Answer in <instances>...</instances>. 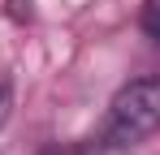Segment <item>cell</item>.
Segmentation results:
<instances>
[{
    "mask_svg": "<svg viewBox=\"0 0 160 155\" xmlns=\"http://www.w3.org/2000/svg\"><path fill=\"white\" fill-rule=\"evenodd\" d=\"M9 108H13V99H9V86L0 82V125L9 121Z\"/></svg>",
    "mask_w": 160,
    "mask_h": 155,
    "instance_id": "3957f363",
    "label": "cell"
},
{
    "mask_svg": "<svg viewBox=\"0 0 160 155\" xmlns=\"http://www.w3.org/2000/svg\"><path fill=\"white\" fill-rule=\"evenodd\" d=\"M138 26H143V35H147V39H156V43H160V0H143Z\"/></svg>",
    "mask_w": 160,
    "mask_h": 155,
    "instance_id": "7a4b0ae2",
    "label": "cell"
},
{
    "mask_svg": "<svg viewBox=\"0 0 160 155\" xmlns=\"http://www.w3.org/2000/svg\"><path fill=\"white\" fill-rule=\"evenodd\" d=\"M160 129V78H134L126 82L104 121V142L108 147H134Z\"/></svg>",
    "mask_w": 160,
    "mask_h": 155,
    "instance_id": "6da1fadb",
    "label": "cell"
}]
</instances>
